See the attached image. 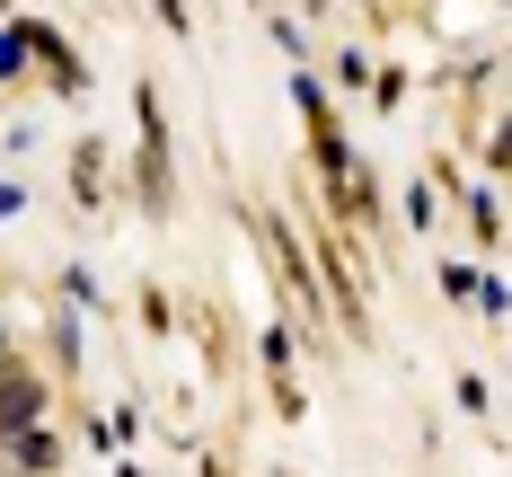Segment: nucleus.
I'll return each instance as SVG.
<instances>
[{"label":"nucleus","instance_id":"2","mask_svg":"<svg viewBox=\"0 0 512 477\" xmlns=\"http://www.w3.org/2000/svg\"><path fill=\"white\" fill-rule=\"evenodd\" d=\"M18 53H36V62H45L62 89H80V62H71V45H62L53 27H18Z\"/></svg>","mask_w":512,"mask_h":477},{"label":"nucleus","instance_id":"1","mask_svg":"<svg viewBox=\"0 0 512 477\" xmlns=\"http://www.w3.org/2000/svg\"><path fill=\"white\" fill-rule=\"evenodd\" d=\"M36 416H45V380H36V371H9V363H0V433H27Z\"/></svg>","mask_w":512,"mask_h":477},{"label":"nucleus","instance_id":"3","mask_svg":"<svg viewBox=\"0 0 512 477\" xmlns=\"http://www.w3.org/2000/svg\"><path fill=\"white\" fill-rule=\"evenodd\" d=\"M9 71H18V36H0V80H9Z\"/></svg>","mask_w":512,"mask_h":477}]
</instances>
